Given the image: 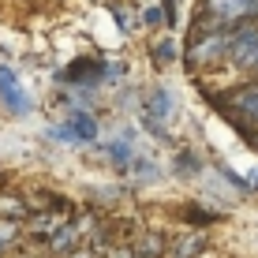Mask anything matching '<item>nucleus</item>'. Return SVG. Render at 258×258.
<instances>
[{"mask_svg": "<svg viewBox=\"0 0 258 258\" xmlns=\"http://www.w3.org/2000/svg\"><path fill=\"white\" fill-rule=\"evenodd\" d=\"M15 232V225H0V251H4V247L8 243H12V239H8V236H12Z\"/></svg>", "mask_w": 258, "mask_h": 258, "instance_id": "nucleus-13", "label": "nucleus"}, {"mask_svg": "<svg viewBox=\"0 0 258 258\" xmlns=\"http://www.w3.org/2000/svg\"><path fill=\"white\" fill-rule=\"evenodd\" d=\"M172 112H176L172 90H165V86H161V90H154L146 97V120H150V127H154L157 135H161V123H157V120H168Z\"/></svg>", "mask_w": 258, "mask_h": 258, "instance_id": "nucleus-6", "label": "nucleus"}, {"mask_svg": "<svg viewBox=\"0 0 258 258\" xmlns=\"http://www.w3.org/2000/svg\"><path fill=\"white\" fill-rule=\"evenodd\" d=\"M75 247V228H60V232H52V251H71Z\"/></svg>", "mask_w": 258, "mask_h": 258, "instance_id": "nucleus-11", "label": "nucleus"}, {"mask_svg": "<svg viewBox=\"0 0 258 258\" xmlns=\"http://www.w3.org/2000/svg\"><path fill=\"white\" fill-rule=\"evenodd\" d=\"M154 56H157V64H168L176 56V45L172 41H161V45H154Z\"/></svg>", "mask_w": 258, "mask_h": 258, "instance_id": "nucleus-12", "label": "nucleus"}, {"mask_svg": "<svg viewBox=\"0 0 258 258\" xmlns=\"http://www.w3.org/2000/svg\"><path fill=\"white\" fill-rule=\"evenodd\" d=\"M161 254V239L157 236H142L135 243V258H157Z\"/></svg>", "mask_w": 258, "mask_h": 258, "instance_id": "nucleus-9", "label": "nucleus"}, {"mask_svg": "<svg viewBox=\"0 0 258 258\" xmlns=\"http://www.w3.org/2000/svg\"><path fill=\"white\" fill-rule=\"evenodd\" d=\"M71 258H90V254H86V251H79V254H71Z\"/></svg>", "mask_w": 258, "mask_h": 258, "instance_id": "nucleus-15", "label": "nucleus"}, {"mask_svg": "<svg viewBox=\"0 0 258 258\" xmlns=\"http://www.w3.org/2000/svg\"><path fill=\"white\" fill-rule=\"evenodd\" d=\"M165 8H168V15H165L168 26H176V0H165Z\"/></svg>", "mask_w": 258, "mask_h": 258, "instance_id": "nucleus-14", "label": "nucleus"}, {"mask_svg": "<svg viewBox=\"0 0 258 258\" xmlns=\"http://www.w3.org/2000/svg\"><path fill=\"white\" fill-rule=\"evenodd\" d=\"M109 157H112L120 168H127V165H131V142H127V139L112 142V146H109Z\"/></svg>", "mask_w": 258, "mask_h": 258, "instance_id": "nucleus-10", "label": "nucleus"}, {"mask_svg": "<svg viewBox=\"0 0 258 258\" xmlns=\"http://www.w3.org/2000/svg\"><path fill=\"white\" fill-rule=\"evenodd\" d=\"M0 101L12 112H30V97H26V90L19 86V79H15L12 68H0Z\"/></svg>", "mask_w": 258, "mask_h": 258, "instance_id": "nucleus-4", "label": "nucleus"}, {"mask_svg": "<svg viewBox=\"0 0 258 258\" xmlns=\"http://www.w3.org/2000/svg\"><path fill=\"white\" fill-rule=\"evenodd\" d=\"M206 41H195L191 49V64H217L221 56H228V45H232V34L225 30H206Z\"/></svg>", "mask_w": 258, "mask_h": 258, "instance_id": "nucleus-3", "label": "nucleus"}, {"mask_svg": "<svg viewBox=\"0 0 258 258\" xmlns=\"http://www.w3.org/2000/svg\"><path fill=\"white\" fill-rule=\"evenodd\" d=\"M101 75H105V68L97 64V60H79V64H71L60 79H64V83H83V79L86 83H97Z\"/></svg>", "mask_w": 258, "mask_h": 258, "instance_id": "nucleus-7", "label": "nucleus"}, {"mask_svg": "<svg viewBox=\"0 0 258 258\" xmlns=\"http://www.w3.org/2000/svg\"><path fill=\"white\" fill-rule=\"evenodd\" d=\"M228 60L236 68H258V26H243L239 34H232Z\"/></svg>", "mask_w": 258, "mask_h": 258, "instance_id": "nucleus-1", "label": "nucleus"}, {"mask_svg": "<svg viewBox=\"0 0 258 258\" xmlns=\"http://www.w3.org/2000/svg\"><path fill=\"white\" fill-rule=\"evenodd\" d=\"M52 135H56V139H68V142H94V139H97V120L90 116V112H75L71 123L52 127Z\"/></svg>", "mask_w": 258, "mask_h": 258, "instance_id": "nucleus-5", "label": "nucleus"}, {"mask_svg": "<svg viewBox=\"0 0 258 258\" xmlns=\"http://www.w3.org/2000/svg\"><path fill=\"white\" fill-rule=\"evenodd\" d=\"M236 112L243 120H254L258 123V86H247V90L236 94Z\"/></svg>", "mask_w": 258, "mask_h": 258, "instance_id": "nucleus-8", "label": "nucleus"}, {"mask_svg": "<svg viewBox=\"0 0 258 258\" xmlns=\"http://www.w3.org/2000/svg\"><path fill=\"white\" fill-rule=\"evenodd\" d=\"M206 8L221 26L239 23V19H254L258 15V0H206Z\"/></svg>", "mask_w": 258, "mask_h": 258, "instance_id": "nucleus-2", "label": "nucleus"}]
</instances>
